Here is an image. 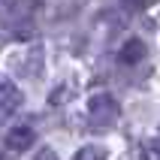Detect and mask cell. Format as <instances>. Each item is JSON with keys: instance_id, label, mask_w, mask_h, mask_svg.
<instances>
[{"instance_id": "6da1fadb", "label": "cell", "mask_w": 160, "mask_h": 160, "mask_svg": "<svg viewBox=\"0 0 160 160\" xmlns=\"http://www.w3.org/2000/svg\"><path fill=\"white\" fill-rule=\"evenodd\" d=\"M88 118H91V124L97 127V130H109V127L118 124L121 106H118V100L112 94H94L88 100Z\"/></svg>"}, {"instance_id": "7a4b0ae2", "label": "cell", "mask_w": 160, "mask_h": 160, "mask_svg": "<svg viewBox=\"0 0 160 160\" xmlns=\"http://www.w3.org/2000/svg\"><path fill=\"white\" fill-rule=\"evenodd\" d=\"M36 142V133L30 124H15L6 130V148L9 151H27L30 145Z\"/></svg>"}, {"instance_id": "3957f363", "label": "cell", "mask_w": 160, "mask_h": 160, "mask_svg": "<svg viewBox=\"0 0 160 160\" xmlns=\"http://www.w3.org/2000/svg\"><path fill=\"white\" fill-rule=\"evenodd\" d=\"M18 106H21V91H18V85L0 72V112L3 115H12Z\"/></svg>"}, {"instance_id": "277c9868", "label": "cell", "mask_w": 160, "mask_h": 160, "mask_svg": "<svg viewBox=\"0 0 160 160\" xmlns=\"http://www.w3.org/2000/svg\"><path fill=\"white\" fill-rule=\"evenodd\" d=\"M142 58H145V45L139 39H130V42H124L118 48V61L121 63H139Z\"/></svg>"}, {"instance_id": "5b68a950", "label": "cell", "mask_w": 160, "mask_h": 160, "mask_svg": "<svg viewBox=\"0 0 160 160\" xmlns=\"http://www.w3.org/2000/svg\"><path fill=\"white\" fill-rule=\"evenodd\" d=\"M72 160H106V148L103 145H85L72 154Z\"/></svg>"}, {"instance_id": "8992f818", "label": "cell", "mask_w": 160, "mask_h": 160, "mask_svg": "<svg viewBox=\"0 0 160 160\" xmlns=\"http://www.w3.org/2000/svg\"><path fill=\"white\" fill-rule=\"evenodd\" d=\"M142 160H160V154H157V139L154 136H148L142 142Z\"/></svg>"}, {"instance_id": "52a82bcc", "label": "cell", "mask_w": 160, "mask_h": 160, "mask_svg": "<svg viewBox=\"0 0 160 160\" xmlns=\"http://www.w3.org/2000/svg\"><path fill=\"white\" fill-rule=\"evenodd\" d=\"M70 97H72V94H70V88H63V85H61V88L52 94V103L58 106V103H63V100H70Z\"/></svg>"}, {"instance_id": "ba28073f", "label": "cell", "mask_w": 160, "mask_h": 160, "mask_svg": "<svg viewBox=\"0 0 160 160\" xmlns=\"http://www.w3.org/2000/svg\"><path fill=\"white\" fill-rule=\"evenodd\" d=\"M33 160H58V154H54V151H52V148H42V151L36 154V157H33Z\"/></svg>"}, {"instance_id": "9c48e42d", "label": "cell", "mask_w": 160, "mask_h": 160, "mask_svg": "<svg viewBox=\"0 0 160 160\" xmlns=\"http://www.w3.org/2000/svg\"><path fill=\"white\" fill-rule=\"evenodd\" d=\"M127 6H133V9H142V6H148V3H151V0H124Z\"/></svg>"}]
</instances>
